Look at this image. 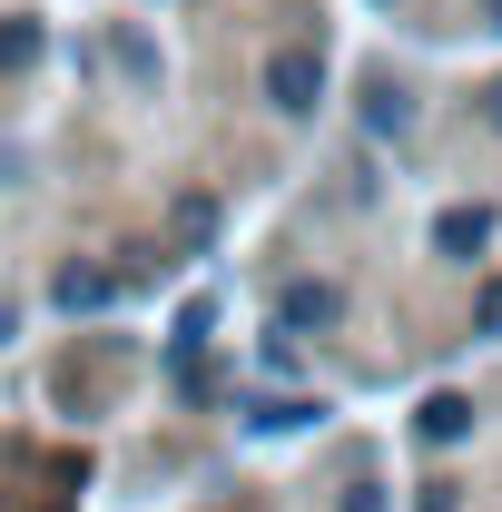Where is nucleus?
<instances>
[{
  "instance_id": "4",
  "label": "nucleus",
  "mask_w": 502,
  "mask_h": 512,
  "mask_svg": "<svg viewBox=\"0 0 502 512\" xmlns=\"http://www.w3.org/2000/svg\"><path fill=\"white\" fill-rule=\"evenodd\" d=\"M50 296H60V316H99V306H119V276L109 266H60Z\"/></svg>"
},
{
  "instance_id": "5",
  "label": "nucleus",
  "mask_w": 502,
  "mask_h": 512,
  "mask_svg": "<svg viewBox=\"0 0 502 512\" xmlns=\"http://www.w3.org/2000/svg\"><path fill=\"white\" fill-rule=\"evenodd\" d=\"M414 434H424V444H463V434H473V394H424Z\"/></svg>"
},
{
  "instance_id": "1",
  "label": "nucleus",
  "mask_w": 502,
  "mask_h": 512,
  "mask_svg": "<svg viewBox=\"0 0 502 512\" xmlns=\"http://www.w3.org/2000/svg\"><path fill=\"white\" fill-rule=\"evenodd\" d=\"M266 99L306 119L315 99H325V60H315V50H276V60H266Z\"/></svg>"
},
{
  "instance_id": "3",
  "label": "nucleus",
  "mask_w": 502,
  "mask_h": 512,
  "mask_svg": "<svg viewBox=\"0 0 502 512\" xmlns=\"http://www.w3.org/2000/svg\"><path fill=\"white\" fill-rule=\"evenodd\" d=\"M483 247H493V207H443V217H434V256L473 266Z\"/></svg>"
},
{
  "instance_id": "12",
  "label": "nucleus",
  "mask_w": 502,
  "mask_h": 512,
  "mask_svg": "<svg viewBox=\"0 0 502 512\" xmlns=\"http://www.w3.org/2000/svg\"><path fill=\"white\" fill-rule=\"evenodd\" d=\"M483 119H493V128H502V89H493V99H483Z\"/></svg>"
},
{
  "instance_id": "13",
  "label": "nucleus",
  "mask_w": 502,
  "mask_h": 512,
  "mask_svg": "<svg viewBox=\"0 0 502 512\" xmlns=\"http://www.w3.org/2000/svg\"><path fill=\"white\" fill-rule=\"evenodd\" d=\"M0 335H10V296H0Z\"/></svg>"
},
{
  "instance_id": "6",
  "label": "nucleus",
  "mask_w": 502,
  "mask_h": 512,
  "mask_svg": "<svg viewBox=\"0 0 502 512\" xmlns=\"http://www.w3.org/2000/svg\"><path fill=\"white\" fill-rule=\"evenodd\" d=\"M40 60V20H0V69H30Z\"/></svg>"
},
{
  "instance_id": "2",
  "label": "nucleus",
  "mask_w": 502,
  "mask_h": 512,
  "mask_svg": "<svg viewBox=\"0 0 502 512\" xmlns=\"http://www.w3.org/2000/svg\"><path fill=\"white\" fill-rule=\"evenodd\" d=\"M335 316H345V296H335L325 276H296V286L276 296V325H286V335H325Z\"/></svg>"
},
{
  "instance_id": "11",
  "label": "nucleus",
  "mask_w": 502,
  "mask_h": 512,
  "mask_svg": "<svg viewBox=\"0 0 502 512\" xmlns=\"http://www.w3.org/2000/svg\"><path fill=\"white\" fill-rule=\"evenodd\" d=\"M483 30H502V0H483Z\"/></svg>"
},
{
  "instance_id": "9",
  "label": "nucleus",
  "mask_w": 502,
  "mask_h": 512,
  "mask_svg": "<svg viewBox=\"0 0 502 512\" xmlns=\"http://www.w3.org/2000/svg\"><path fill=\"white\" fill-rule=\"evenodd\" d=\"M345 512H384V493H375V483H355V493H345Z\"/></svg>"
},
{
  "instance_id": "7",
  "label": "nucleus",
  "mask_w": 502,
  "mask_h": 512,
  "mask_svg": "<svg viewBox=\"0 0 502 512\" xmlns=\"http://www.w3.org/2000/svg\"><path fill=\"white\" fill-rule=\"evenodd\" d=\"M325 404H256V434H296V424H315Z\"/></svg>"
},
{
  "instance_id": "10",
  "label": "nucleus",
  "mask_w": 502,
  "mask_h": 512,
  "mask_svg": "<svg viewBox=\"0 0 502 512\" xmlns=\"http://www.w3.org/2000/svg\"><path fill=\"white\" fill-rule=\"evenodd\" d=\"M424 512H453V483H424Z\"/></svg>"
},
{
  "instance_id": "8",
  "label": "nucleus",
  "mask_w": 502,
  "mask_h": 512,
  "mask_svg": "<svg viewBox=\"0 0 502 512\" xmlns=\"http://www.w3.org/2000/svg\"><path fill=\"white\" fill-rule=\"evenodd\" d=\"M473 316H483V335H502V276H483V296H473Z\"/></svg>"
}]
</instances>
